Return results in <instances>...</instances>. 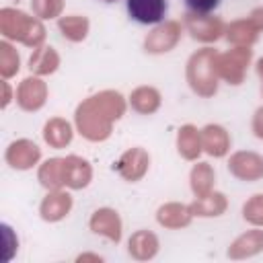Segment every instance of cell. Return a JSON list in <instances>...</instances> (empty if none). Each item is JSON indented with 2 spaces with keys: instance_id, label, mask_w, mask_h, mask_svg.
I'll use <instances>...</instances> for the list:
<instances>
[{
  "instance_id": "obj_1",
  "label": "cell",
  "mask_w": 263,
  "mask_h": 263,
  "mask_svg": "<svg viewBox=\"0 0 263 263\" xmlns=\"http://www.w3.org/2000/svg\"><path fill=\"white\" fill-rule=\"evenodd\" d=\"M125 111V103L119 92L105 90L86 99L76 111V125L80 134L92 142L105 140L111 134V125Z\"/></svg>"
},
{
  "instance_id": "obj_2",
  "label": "cell",
  "mask_w": 263,
  "mask_h": 263,
  "mask_svg": "<svg viewBox=\"0 0 263 263\" xmlns=\"http://www.w3.org/2000/svg\"><path fill=\"white\" fill-rule=\"evenodd\" d=\"M216 58H218V53L214 49L205 47V49H199L197 53H193L187 64V82L201 97H212L218 88Z\"/></svg>"
},
{
  "instance_id": "obj_3",
  "label": "cell",
  "mask_w": 263,
  "mask_h": 263,
  "mask_svg": "<svg viewBox=\"0 0 263 263\" xmlns=\"http://www.w3.org/2000/svg\"><path fill=\"white\" fill-rule=\"evenodd\" d=\"M0 29L6 37L16 39L29 47H39L45 37V29L37 18L27 16L14 8H4L0 12Z\"/></svg>"
},
{
  "instance_id": "obj_4",
  "label": "cell",
  "mask_w": 263,
  "mask_h": 263,
  "mask_svg": "<svg viewBox=\"0 0 263 263\" xmlns=\"http://www.w3.org/2000/svg\"><path fill=\"white\" fill-rule=\"evenodd\" d=\"M251 62V49L249 47H234L222 55L216 58L218 76L228 80L230 84H240L245 78V70Z\"/></svg>"
},
{
  "instance_id": "obj_5",
  "label": "cell",
  "mask_w": 263,
  "mask_h": 263,
  "mask_svg": "<svg viewBox=\"0 0 263 263\" xmlns=\"http://www.w3.org/2000/svg\"><path fill=\"white\" fill-rule=\"evenodd\" d=\"M261 29H263V8H257L251 12L249 18L232 23L226 31V37L236 47H249L257 39V33Z\"/></svg>"
},
{
  "instance_id": "obj_6",
  "label": "cell",
  "mask_w": 263,
  "mask_h": 263,
  "mask_svg": "<svg viewBox=\"0 0 263 263\" xmlns=\"http://www.w3.org/2000/svg\"><path fill=\"white\" fill-rule=\"evenodd\" d=\"M166 0H127V12L136 23L154 25L166 14Z\"/></svg>"
},
{
  "instance_id": "obj_7",
  "label": "cell",
  "mask_w": 263,
  "mask_h": 263,
  "mask_svg": "<svg viewBox=\"0 0 263 263\" xmlns=\"http://www.w3.org/2000/svg\"><path fill=\"white\" fill-rule=\"evenodd\" d=\"M179 37H181V25L179 23H175V21L162 23L146 37V49L152 51V53L168 51L177 45Z\"/></svg>"
},
{
  "instance_id": "obj_8",
  "label": "cell",
  "mask_w": 263,
  "mask_h": 263,
  "mask_svg": "<svg viewBox=\"0 0 263 263\" xmlns=\"http://www.w3.org/2000/svg\"><path fill=\"white\" fill-rule=\"evenodd\" d=\"M228 168L234 177L242 181H255L263 177V158L255 152H236L230 158Z\"/></svg>"
},
{
  "instance_id": "obj_9",
  "label": "cell",
  "mask_w": 263,
  "mask_h": 263,
  "mask_svg": "<svg viewBox=\"0 0 263 263\" xmlns=\"http://www.w3.org/2000/svg\"><path fill=\"white\" fill-rule=\"evenodd\" d=\"M185 25H187L189 33L199 41H216L220 37V33L224 31V25H222L220 18L205 16V14H195V12L187 14Z\"/></svg>"
},
{
  "instance_id": "obj_10",
  "label": "cell",
  "mask_w": 263,
  "mask_h": 263,
  "mask_svg": "<svg viewBox=\"0 0 263 263\" xmlns=\"http://www.w3.org/2000/svg\"><path fill=\"white\" fill-rule=\"evenodd\" d=\"M148 164H150L148 154H146L142 148H132V150H127V152L117 160L115 168H117V173H119L123 179H127V181H138V179L144 177Z\"/></svg>"
},
{
  "instance_id": "obj_11",
  "label": "cell",
  "mask_w": 263,
  "mask_h": 263,
  "mask_svg": "<svg viewBox=\"0 0 263 263\" xmlns=\"http://www.w3.org/2000/svg\"><path fill=\"white\" fill-rule=\"evenodd\" d=\"M47 99V86L39 78H25L16 90V101L25 111L39 109Z\"/></svg>"
},
{
  "instance_id": "obj_12",
  "label": "cell",
  "mask_w": 263,
  "mask_h": 263,
  "mask_svg": "<svg viewBox=\"0 0 263 263\" xmlns=\"http://www.w3.org/2000/svg\"><path fill=\"white\" fill-rule=\"evenodd\" d=\"M39 148L29 140H18L6 150V162L14 168H29L39 160Z\"/></svg>"
},
{
  "instance_id": "obj_13",
  "label": "cell",
  "mask_w": 263,
  "mask_h": 263,
  "mask_svg": "<svg viewBox=\"0 0 263 263\" xmlns=\"http://www.w3.org/2000/svg\"><path fill=\"white\" fill-rule=\"evenodd\" d=\"M90 166L86 160L78 158V156H68L64 158V183L72 189H80L84 185H88L90 181Z\"/></svg>"
},
{
  "instance_id": "obj_14",
  "label": "cell",
  "mask_w": 263,
  "mask_h": 263,
  "mask_svg": "<svg viewBox=\"0 0 263 263\" xmlns=\"http://www.w3.org/2000/svg\"><path fill=\"white\" fill-rule=\"evenodd\" d=\"M90 228L97 234H105L111 240H119L121 238V220L113 210H99L95 212V216L90 218Z\"/></svg>"
},
{
  "instance_id": "obj_15",
  "label": "cell",
  "mask_w": 263,
  "mask_h": 263,
  "mask_svg": "<svg viewBox=\"0 0 263 263\" xmlns=\"http://www.w3.org/2000/svg\"><path fill=\"white\" fill-rule=\"evenodd\" d=\"M70 208H72V197L64 191L53 189V193H49L41 203V216L43 220L55 222V220H62L70 212Z\"/></svg>"
},
{
  "instance_id": "obj_16",
  "label": "cell",
  "mask_w": 263,
  "mask_h": 263,
  "mask_svg": "<svg viewBox=\"0 0 263 263\" xmlns=\"http://www.w3.org/2000/svg\"><path fill=\"white\" fill-rule=\"evenodd\" d=\"M201 146L212 156H224L230 148V138L220 125H205L201 132Z\"/></svg>"
},
{
  "instance_id": "obj_17",
  "label": "cell",
  "mask_w": 263,
  "mask_h": 263,
  "mask_svg": "<svg viewBox=\"0 0 263 263\" xmlns=\"http://www.w3.org/2000/svg\"><path fill=\"white\" fill-rule=\"evenodd\" d=\"M191 208L183 205V203H166L158 210V222L166 228H181L187 226L191 222Z\"/></svg>"
},
{
  "instance_id": "obj_18",
  "label": "cell",
  "mask_w": 263,
  "mask_h": 263,
  "mask_svg": "<svg viewBox=\"0 0 263 263\" xmlns=\"http://www.w3.org/2000/svg\"><path fill=\"white\" fill-rule=\"evenodd\" d=\"M177 146H179V152L183 158L187 160H193L197 158V154L201 152V132H197L193 125H183L179 129V136H177Z\"/></svg>"
},
{
  "instance_id": "obj_19",
  "label": "cell",
  "mask_w": 263,
  "mask_h": 263,
  "mask_svg": "<svg viewBox=\"0 0 263 263\" xmlns=\"http://www.w3.org/2000/svg\"><path fill=\"white\" fill-rule=\"evenodd\" d=\"M261 249H263V232L261 230H251V232H247V234H242L240 238L234 240L228 255L232 259H242V257L259 253Z\"/></svg>"
},
{
  "instance_id": "obj_20",
  "label": "cell",
  "mask_w": 263,
  "mask_h": 263,
  "mask_svg": "<svg viewBox=\"0 0 263 263\" xmlns=\"http://www.w3.org/2000/svg\"><path fill=\"white\" fill-rule=\"evenodd\" d=\"M156 249H158V240L148 230H140L129 238V253L136 259H150L154 257Z\"/></svg>"
},
{
  "instance_id": "obj_21",
  "label": "cell",
  "mask_w": 263,
  "mask_h": 263,
  "mask_svg": "<svg viewBox=\"0 0 263 263\" xmlns=\"http://www.w3.org/2000/svg\"><path fill=\"white\" fill-rule=\"evenodd\" d=\"M43 136H45V142L53 148H64L66 144H70L72 140V129L68 125V121L64 119H51L45 123V129H43Z\"/></svg>"
},
{
  "instance_id": "obj_22",
  "label": "cell",
  "mask_w": 263,
  "mask_h": 263,
  "mask_svg": "<svg viewBox=\"0 0 263 263\" xmlns=\"http://www.w3.org/2000/svg\"><path fill=\"white\" fill-rule=\"evenodd\" d=\"M39 181L47 189H60L64 185V158H51L41 164Z\"/></svg>"
},
{
  "instance_id": "obj_23",
  "label": "cell",
  "mask_w": 263,
  "mask_h": 263,
  "mask_svg": "<svg viewBox=\"0 0 263 263\" xmlns=\"http://www.w3.org/2000/svg\"><path fill=\"white\" fill-rule=\"evenodd\" d=\"M160 105V95L152 86H140L132 92V107L140 113H154Z\"/></svg>"
},
{
  "instance_id": "obj_24",
  "label": "cell",
  "mask_w": 263,
  "mask_h": 263,
  "mask_svg": "<svg viewBox=\"0 0 263 263\" xmlns=\"http://www.w3.org/2000/svg\"><path fill=\"white\" fill-rule=\"evenodd\" d=\"M226 210V197L222 193H208L197 197V201L191 205V212L197 216H220Z\"/></svg>"
},
{
  "instance_id": "obj_25",
  "label": "cell",
  "mask_w": 263,
  "mask_h": 263,
  "mask_svg": "<svg viewBox=\"0 0 263 263\" xmlns=\"http://www.w3.org/2000/svg\"><path fill=\"white\" fill-rule=\"evenodd\" d=\"M212 185H214V171L208 162H199L193 166L191 171V189L197 197L201 195H208L212 191Z\"/></svg>"
},
{
  "instance_id": "obj_26",
  "label": "cell",
  "mask_w": 263,
  "mask_h": 263,
  "mask_svg": "<svg viewBox=\"0 0 263 263\" xmlns=\"http://www.w3.org/2000/svg\"><path fill=\"white\" fill-rule=\"evenodd\" d=\"M31 66V70L33 72H37V74H49V72H53L55 68H58V64H60V58H58V53L51 49V47H39L33 55H31V62H29Z\"/></svg>"
},
{
  "instance_id": "obj_27",
  "label": "cell",
  "mask_w": 263,
  "mask_h": 263,
  "mask_svg": "<svg viewBox=\"0 0 263 263\" xmlns=\"http://www.w3.org/2000/svg\"><path fill=\"white\" fill-rule=\"evenodd\" d=\"M60 31L70 41H82L88 33V21L84 16H64L60 18Z\"/></svg>"
},
{
  "instance_id": "obj_28",
  "label": "cell",
  "mask_w": 263,
  "mask_h": 263,
  "mask_svg": "<svg viewBox=\"0 0 263 263\" xmlns=\"http://www.w3.org/2000/svg\"><path fill=\"white\" fill-rule=\"evenodd\" d=\"M18 70V55L8 43H0V72L4 78L16 74Z\"/></svg>"
},
{
  "instance_id": "obj_29",
  "label": "cell",
  "mask_w": 263,
  "mask_h": 263,
  "mask_svg": "<svg viewBox=\"0 0 263 263\" xmlns=\"http://www.w3.org/2000/svg\"><path fill=\"white\" fill-rule=\"evenodd\" d=\"M62 6L64 2L62 0H33L31 2V8L37 16L41 18H53L62 12Z\"/></svg>"
},
{
  "instance_id": "obj_30",
  "label": "cell",
  "mask_w": 263,
  "mask_h": 263,
  "mask_svg": "<svg viewBox=\"0 0 263 263\" xmlns=\"http://www.w3.org/2000/svg\"><path fill=\"white\" fill-rule=\"evenodd\" d=\"M242 214H245V218H247L251 224L263 226V195H255V197H251V199L245 203Z\"/></svg>"
},
{
  "instance_id": "obj_31",
  "label": "cell",
  "mask_w": 263,
  "mask_h": 263,
  "mask_svg": "<svg viewBox=\"0 0 263 263\" xmlns=\"http://www.w3.org/2000/svg\"><path fill=\"white\" fill-rule=\"evenodd\" d=\"M185 4L195 14H208L220 4V0H185Z\"/></svg>"
},
{
  "instance_id": "obj_32",
  "label": "cell",
  "mask_w": 263,
  "mask_h": 263,
  "mask_svg": "<svg viewBox=\"0 0 263 263\" xmlns=\"http://www.w3.org/2000/svg\"><path fill=\"white\" fill-rule=\"evenodd\" d=\"M253 132L257 138H263V107L257 109V113L253 117Z\"/></svg>"
},
{
  "instance_id": "obj_33",
  "label": "cell",
  "mask_w": 263,
  "mask_h": 263,
  "mask_svg": "<svg viewBox=\"0 0 263 263\" xmlns=\"http://www.w3.org/2000/svg\"><path fill=\"white\" fill-rule=\"evenodd\" d=\"M2 90H4V99H2V107H6V105H8V101H10V90H8V84H6V82H2Z\"/></svg>"
},
{
  "instance_id": "obj_34",
  "label": "cell",
  "mask_w": 263,
  "mask_h": 263,
  "mask_svg": "<svg viewBox=\"0 0 263 263\" xmlns=\"http://www.w3.org/2000/svg\"><path fill=\"white\" fill-rule=\"evenodd\" d=\"M105 2H113V0H105Z\"/></svg>"
}]
</instances>
